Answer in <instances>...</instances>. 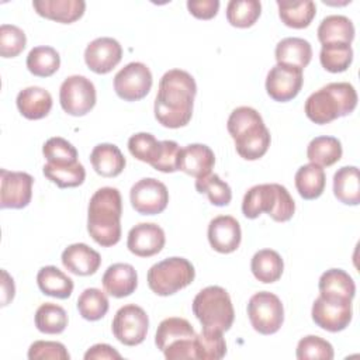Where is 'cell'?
<instances>
[{
  "label": "cell",
  "instance_id": "1",
  "mask_svg": "<svg viewBox=\"0 0 360 360\" xmlns=\"http://www.w3.org/2000/svg\"><path fill=\"white\" fill-rule=\"evenodd\" d=\"M197 84L194 77L181 69L167 70L155 98V118L166 128L186 127L193 115Z\"/></svg>",
  "mask_w": 360,
  "mask_h": 360
},
{
  "label": "cell",
  "instance_id": "2",
  "mask_svg": "<svg viewBox=\"0 0 360 360\" xmlns=\"http://www.w3.org/2000/svg\"><path fill=\"white\" fill-rule=\"evenodd\" d=\"M122 198L117 188L101 187L89 201L87 232L96 243L104 248L114 246L121 239Z\"/></svg>",
  "mask_w": 360,
  "mask_h": 360
},
{
  "label": "cell",
  "instance_id": "3",
  "mask_svg": "<svg viewBox=\"0 0 360 360\" xmlns=\"http://www.w3.org/2000/svg\"><path fill=\"white\" fill-rule=\"evenodd\" d=\"M226 128L240 158L257 160L267 152L271 141L270 132L255 108L246 105L235 108L228 118Z\"/></svg>",
  "mask_w": 360,
  "mask_h": 360
},
{
  "label": "cell",
  "instance_id": "4",
  "mask_svg": "<svg viewBox=\"0 0 360 360\" xmlns=\"http://www.w3.org/2000/svg\"><path fill=\"white\" fill-rule=\"evenodd\" d=\"M357 105V93L347 82L329 83L305 101V114L315 124H328L339 117L349 115Z\"/></svg>",
  "mask_w": 360,
  "mask_h": 360
},
{
  "label": "cell",
  "instance_id": "5",
  "mask_svg": "<svg viewBox=\"0 0 360 360\" xmlns=\"http://www.w3.org/2000/svg\"><path fill=\"white\" fill-rule=\"evenodd\" d=\"M242 212L255 219L262 212L269 214L277 222H285L295 212V202L288 190L277 183L257 184L250 187L242 201Z\"/></svg>",
  "mask_w": 360,
  "mask_h": 360
},
{
  "label": "cell",
  "instance_id": "6",
  "mask_svg": "<svg viewBox=\"0 0 360 360\" xmlns=\"http://www.w3.org/2000/svg\"><path fill=\"white\" fill-rule=\"evenodd\" d=\"M193 314L202 328L228 330L235 318L233 305L229 294L219 285L202 288L193 300Z\"/></svg>",
  "mask_w": 360,
  "mask_h": 360
},
{
  "label": "cell",
  "instance_id": "7",
  "mask_svg": "<svg viewBox=\"0 0 360 360\" xmlns=\"http://www.w3.org/2000/svg\"><path fill=\"white\" fill-rule=\"evenodd\" d=\"M195 277L194 266L184 257H169L148 270L149 288L160 295H172L193 283Z\"/></svg>",
  "mask_w": 360,
  "mask_h": 360
},
{
  "label": "cell",
  "instance_id": "8",
  "mask_svg": "<svg viewBox=\"0 0 360 360\" xmlns=\"http://www.w3.org/2000/svg\"><path fill=\"white\" fill-rule=\"evenodd\" d=\"M248 316L256 332L273 335L284 322L281 300L273 292L259 291L253 294L248 302Z\"/></svg>",
  "mask_w": 360,
  "mask_h": 360
},
{
  "label": "cell",
  "instance_id": "9",
  "mask_svg": "<svg viewBox=\"0 0 360 360\" xmlns=\"http://www.w3.org/2000/svg\"><path fill=\"white\" fill-rule=\"evenodd\" d=\"M59 101L63 111L69 115H86L96 105V87L93 82L84 76H69L60 84Z\"/></svg>",
  "mask_w": 360,
  "mask_h": 360
},
{
  "label": "cell",
  "instance_id": "10",
  "mask_svg": "<svg viewBox=\"0 0 360 360\" xmlns=\"http://www.w3.org/2000/svg\"><path fill=\"white\" fill-rule=\"evenodd\" d=\"M149 318L143 308L135 304L121 307L112 319V333L125 346H136L146 338Z\"/></svg>",
  "mask_w": 360,
  "mask_h": 360
},
{
  "label": "cell",
  "instance_id": "11",
  "mask_svg": "<svg viewBox=\"0 0 360 360\" xmlns=\"http://www.w3.org/2000/svg\"><path fill=\"white\" fill-rule=\"evenodd\" d=\"M152 83V73L142 62H131L114 76V90L125 101H138L146 97Z\"/></svg>",
  "mask_w": 360,
  "mask_h": 360
},
{
  "label": "cell",
  "instance_id": "12",
  "mask_svg": "<svg viewBox=\"0 0 360 360\" xmlns=\"http://www.w3.org/2000/svg\"><path fill=\"white\" fill-rule=\"evenodd\" d=\"M311 315L319 328L328 332H340L346 329L352 321V300L319 295L312 304Z\"/></svg>",
  "mask_w": 360,
  "mask_h": 360
},
{
  "label": "cell",
  "instance_id": "13",
  "mask_svg": "<svg viewBox=\"0 0 360 360\" xmlns=\"http://www.w3.org/2000/svg\"><path fill=\"white\" fill-rule=\"evenodd\" d=\"M129 200L136 212L142 215H156L166 210L169 191L162 181L153 177H145L131 187Z\"/></svg>",
  "mask_w": 360,
  "mask_h": 360
},
{
  "label": "cell",
  "instance_id": "14",
  "mask_svg": "<svg viewBox=\"0 0 360 360\" xmlns=\"http://www.w3.org/2000/svg\"><path fill=\"white\" fill-rule=\"evenodd\" d=\"M0 207L21 210L27 207L32 197L34 179L25 172L0 170Z\"/></svg>",
  "mask_w": 360,
  "mask_h": 360
},
{
  "label": "cell",
  "instance_id": "15",
  "mask_svg": "<svg viewBox=\"0 0 360 360\" xmlns=\"http://www.w3.org/2000/svg\"><path fill=\"white\" fill-rule=\"evenodd\" d=\"M302 83V69L277 63L267 73L266 90L274 101L285 103L298 96Z\"/></svg>",
  "mask_w": 360,
  "mask_h": 360
},
{
  "label": "cell",
  "instance_id": "16",
  "mask_svg": "<svg viewBox=\"0 0 360 360\" xmlns=\"http://www.w3.org/2000/svg\"><path fill=\"white\" fill-rule=\"evenodd\" d=\"M122 58V46L110 37L93 39L84 49V62L89 69L98 75L111 72Z\"/></svg>",
  "mask_w": 360,
  "mask_h": 360
},
{
  "label": "cell",
  "instance_id": "17",
  "mask_svg": "<svg viewBox=\"0 0 360 360\" xmlns=\"http://www.w3.org/2000/svg\"><path fill=\"white\" fill-rule=\"evenodd\" d=\"M166 242L163 229L152 222H141L129 229L127 248L139 257H150L159 253Z\"/></svg>",
  "mask_w": 360,
  "mask_h": 360
},
{
  "label": "cell",
  "instance_id": "18",
  "mask_svg": "<svg viewBox=\"0 0 360 360\" xmlns=\"http://www.w3.org/2000/svg\"><path fill=\"white\" fill-rule=\"evenodd\" d=\"M242 239L240 225L231 215H219L211 219L208 225V242L219 253L235 252Z\"/></svg>",
  "mask_w": 360,
  "mask_h": 360
},
{
  "label": "cell",
  "instance_id": "19",
  "mask_svg": "<svg viewBox=\"0 0 360 360\" xmlns=\"http://www.w3.org/2000/svg\"><path fill=\"white\" fill-rule=\"evenodd\" d=\"M214 165L215 155L212 149L204 143H190L179 152L177 170H181L195 179L211 173Z\"/></svg>",
  "mask_w": 360,
  "mask_h": 360
},
{
  "label": "cell",
  "instance_id": "20",
  "mask_svg": "<svg viewBox=\"0 0 360 360\" xmlns=\"http://www.w3.org/2000/svg\"><path fill=\"white\" fill-rule=\"evenodd\" d=\"M60 260L63 267L76 276L94 274L101 264V257L98 252H96L86 243L69 245L62 252Z\"/></svg>",
  "mask_w": 360,
  "mask_h": 360
},
{
  "label": "cell",
  "instance_id": "21",
  "mask_svg": "<svg viewBox=\"0 0 360 360\" xmlns=\"http://www.w3.org/2000/svg\"><path fill=\"white\" fill-rule=\"evenodd\" d=\"M104 290L115 297L124 298L131 295L138 285V274L134 266L128 263H114L103 274Z\"/></svg>",
  "mask_w": 360,
  "mask_h": 360
},
{
  "label": "cell",
  "instance_id": "22",
  "mask_svg": "<svg viewBox=\"0 0 360 360\" xmlns=\"http://www.w3.org/2000/svg\"><path fill=\"white\" fill-rule=\"evenodd\" d=\"M32 7L41 17L70 24L84 14L86 3L83 0H34Z\"/></svg>",
  "mask_w": 360,
  "mask_h": 360
},
{
  "label": "cell",
  "instance_id": "23",
  "mask_svg": "<svg viewBox=\"0 0 360 360\" xmlns=\"http://www.w3.org/2000/svg\"><path fill=\"white\" fill-rule=\"evenodd\" d=\"M15 103L22 117L28 120H41L46 117L52 108V96L42 87L31 86L22 89L17 94Z\"/></svg>",
  "mask_w": 360,
  "mask_h": 360
},
{
  "label": "cell",
  "instance_id": "24",
  "mask_svg": "<svg viewBox=\"0 0 360 360\" xmlns=\"http://www.w3.org/2000/svg\"><path fill=\"white\" fill-rule=\"evenodd\" d=\"M94 172L103 177H115L124 170L127 160L120 148L114 143H98L90 153Z\"/></svg>",
  "mask_w": 360,
  "mask_h": 360
},
{
  "label": "cell",
  "instance_id": "25",
  "mask_svg": "<svg viewBox=\"0 0 360 360\" xmlns=\"http://www.w3.org/2000/svg\"><path fill=\"white\" fill-rule=\"evenodd\" d=\"M312 58L311 44L298 37H288L281 39L276 46V60L280 65H288L304 69L309 65Z\"/></svg>",
  "mask_w": 360,
  "mask_h": 360
},
{
  "label": "cell",
  "instance_id": "26",
  "mask_svg": "<svg viewBox=\"0 0 360 360\" xmlns=\"http://www.w3.org/2000/svg\"><path fill=\"white\" fill-rule=\"evenodd\" d=\"M318 287L319 295L329 298L353 300L356 294V285L353 278L342 269H330L322 273Z\"/></svg>",
  "mask_w": 360,
  "mask_h": 360
},
{
  "label": "cell",
  "instance_id": "27",
  "mask_svg": "<svg viewBox=\"0 0 360 360\" xmlns=\"http://www.w3.org/2000/svg\"><path fill=\"white\" fill-rule=\"evenodd\" d=\"M39 290L49 297L65 300L73 292V280L55 266L41 267L37 274Z\"/></svg>",
  "mask_w": 360,
  "mask_h": 360
},
{
  "label": "cell",
  "instance_id": "28",
  "mask_svg": "<svg viewBox=\"0 0 360 360\" xmlns=\"http://www.w3.org/2000/svg\"><path fill=\"white\" fill-rule=\"evenodd\" d=\"M277 6L281 21L295 30L307 28L316 14V6L312 0H277Z\"/></svg>",
  "mask_w": 360,
  "mask_h": 360
},
{
  "label": "cell",
  "instance_id": "29",
  "mask_svg": "<svg viewBox=\"0 0 360 360\" xmlns=\"http://www.w3.org/2000/svg\"><path fill=\"white\" fill-rule=\"evenodd\" d=\"M195 335L194 328L187 319L172 316L159 323L155 335V343L160 352H165L170 345L184 339H194Z\"/></svg>",
  "mask_w": 360,
  "mask_h": 360
},
{
  "label": "cell",
  "instance_id": "30",
  "mask_svg": "<svg viewBox=\"0 0 360 360\" xmlns=\"http://www.w3.org/2000/svg\"><path fill=\"white\" fill-rule=\"evenodd\" d=\"M333 194L346 205L360 204V177L356 166H343L333 174Z\"/></svg>",
  "mask_w": 360,
  "mask_h": 360
},
{
  "label": "cell",
  "instance_id": "31",
  "mask_svg": "<svg viewBox=\"0 0 360 360\" xmlns=\"http://www.w3.org/2000/svg\"><path fill=\"white\" fill-rule=\"evenodd\" d=\"M318 39L322 45L325 44H349L354 39V25L352 20L345 15H328L318 27Z\"/></svg>",
  "mask_w": 360,
  "mask_h": 360
},
{
  "label": "cell",
  "instance_id": "32",
  "mask_svg": "<svg viewBox=\"0 0 360 360\" xmlns=\"http://www.w3.org/2000/svg\"><path fill=\"white\" fill-rule=\"evenodd\" d=\"M294 180L297 191L304 200H315L321 197L326 184L325 170L315 163L301 166L297 170Z\"/></svg>",
  "mask_w": 360,
  "mask_h": 360
},
{
  "label": "cell",
  "instance_id": "33",
  "mask_svg": "<svg viewBox=\"0 0 360 360\" xmlns=\"http://www.w3.org/2000/svg\"><path fill=\"white\" fill-rule=\"evenodd\" d=\"M250 270L256 280L269 284L277 281L284 270L281 256L273 249H262L256 252L250 262Z\"/></svg>",
  "mask_w": 360,
  "mask_h": 360
},
{
  "label": "cell",
  "instance_id": "34",
  "mask_svg": "<svg viewBox=\"0 0 360 360\" xmlns=\"http://www.w3.org/2000/svg\"><path fill=\"white\" fill-rule=\"evenodd\" d=\"M342 143L335 136H316L307 148V158L318 166H332L342 158Z\"/></svg>",
  "mask_w": 360,
  "mask_h": 360
},
{
  "label": "cell",
  "instance_id": "35",
  "mask_svg": "<svg viewBox=\"0 0 360 360\" xmlns=\"http://www.w3.org/2000/svg\"><path fill=\"white\" fill-rule=\"evenodd\" d=\"M60 66V56L52 46H35L27 55L28 70L38 77L52 76Z\"/></svg>",
  "mask_w": 360,
  "mask_h": 360
},
{
  "label": "cell",
  "instance_id": "36",
  "mask_svg": "<svg viewBox=\"0 0 360 360\" xmlns=\"http://www.w3.org/2000/svg\"><path fill=\"white\" fill-rule=\"evenodd\" d=\"M35 326L46 335H58L68 326L66 311L53 302L41 304L35 312Z\"/></svg>",
  "mask_w": 360,
  "mask_h": 360
},
{
  "label": "cell",
  "instance_id": "37",
  "mask_svg": "<svg viewBox=\"0 0 360 360\" xmlns=\"http://www.w3.org/2000/svg\"><path fill=\"white\" fill-rule=\"evenodd\" d=\"M195 359L219 360L226 354V343L222 330L202 328L200 335H195Z\"/></svg>",
  "mask_w": 360,
  "mask_h": 360
},
{
  "label": "cell",
  "instance_id": "38",
  "mask_svg": "<svg viewBox=\"0 0 360 360\" xmlns=\"http://www.w3.org/2000/svg\"><path fill=\"white\" fill-rule=\"evenodd\" d=\"M42 172L48 180H51L60 188L77 187L86 179V170L80 162H76L72 165L46 163V165H44Z\"/></svg>",
  "mask_w": 360,
  "mask_h": 360
},
{
  "label": "cell",
  "instance_id": "39",
  "mask_svg": "<svg viewBox=\"0 0 360 360\" xmlns=\"http://www.w3.org/2000/svg\"><path fill=\"white\" fill-rule=\"evenodd\" d=\"M321 65L330 73H340L347 70L353 60V49L349 44L335 42L322 45L319 53Z\"/></svg>",
  "mask_w": 360,
  "mask_h": 360
},
{
  "label": "cell",
  "instance_id": "40",
  "mask_svg": "<svg viewBox=\"0 0 360 360\" xmlns=\"http://www.w3.org/2000/svg\"><path fill=\"white\" fill-rule=\"evenodd\" d=\"M262 13L259 0H231L226 6V20L236 28L252 27Z\"/></svg>",
  "mask_w": 360,
  "mask_h": 360
},
{
  "label": "cell",
  "instance_id": "41",
  "mask_svg": "<svg viewBox=\"0 0 360 360\" xmlns=\"http://www.w3.org/2000/svg\"><path fill=\"white\" fill-rule=\"evenodd\" d=\"M128 149L135 159L153 166L160 158L163 145L152 134L138 132L128 139Z\"/></svg>",
  "mask_w": 360,
  "mask_h": 360
},
{
  "label": "cell",
  "instance_id": "42",
  "mask_svg": "<svg viewBox=\"0 0 360 360\" xmlns=\"http://www.w3.org/2000/svg\"><path fill=\"white\" fill-rule=\"evenodd\" d=\"M195 190L208 195V200L212 205L224 207L228 205L232 200V190L228 183L221 180L215 173H208L195 180Z\"/></svg>",
  "mask_w": 360,
  "mask_h": 360
},
{
  "label": "cell",
  "instance_id": "43",
  "mask_svg": "<svg viewBox=\"0 0 360 360\" xmlns=\"http://www.w3.org/2000/svg\"><path fill=\"white\" fill-rule=\"evenodd\" d=\"M108 298L98 288H86L77 298V309L82 318L87 321H98L108 311Z\"/></svg>",
  "mask_w": 360,
  "mask_h": 360
},
{
  "label": "cell",
  "instance_id": "44",
  "mask_svg": "<svg viewBox=\"0 0 360 360\" xmlns=\"http://www.w3.org/2000/svg\"><path fill=\"white\" fill-rule=\"evenodd\" d=\"M42 153L46 158V163L51 165H72L79 162L76 148L60 136L49 138L42 146Z\"/></svg>",
  "mask_w": 360,
  "mask_h": 360
},
{
  "label": "cell",
  "instance_id": "45",
  "mask_svg": "<svg viewBox=\"0 0 360 360\" xmlns=\"http://www.w3.org/2000/svg\"><path fill=\"white\" fill-rule=\"evenodd\" d=\"M297 359L298 360H332L333 347L332 345L315 335H308L302 338L297 345Z\"/></svg>",
  "mask_w": 360,
  "mask_h": 360
},
{
  "label": "cell",
  "instance_id": "46",
  "mask_svg": "<svg viewBox=\"0 0 360 360\" xmlns=\"http://www.w3.org/2000/svg\"><path fill=\"white\" fill-rule=\"evenodd\" d=\"M27 44V37L21 28L13 24H1L0 27V55L3 58H14L20 55Z\"/></svg>",
  "mask_w": 360,
  "mask_h": 360
},
{
  "label": "cell",
  "instance_id": "47",
  "mask_svg": "<svg viewBox=\"0 0 360 360\" xmlns=\"http://www.w3.org/2000/svg\"><path fill=\"white\" fill-rule=\"evenodd\" d=\"M30 360H69L70 354L66 347L59 342L49 340H37L28 349Z\"/></svg>",
  "mask_w": 360,
  "mask_h": 360
},
{
  "label": "cell",
  "instance_id": "48",
  "mask_svg": "<svg viewBox=\"0 0 360 360\" xmlns=\"http://www.w3.org/2000/svg\"><path fill=\"white\" fill-rule=\"evenodd\" d=\"M163 149L158 162L152 166L153 169L163 173H173L177 170V158L180 152V146L174 141H162Z\"/></svg>",
  "mask_w": 360,
  "mask_h": 360
},
{
  "label": "cell",
  "instance_id": "49",
  "mask_svg": "<svg viewBox=\"0 0 360 360\" xmlns=\"http://www.w3.org/2000/svg\"><path fill=\"white\" fill-rule=\"evenodd\" d=\"M187 8L195 18L211 20L217 15L219 10V1L218 0H188Z\"/></svg>",
  "mask_w": 360,
  "mask_h": 360
},
{
  "label": "cell",
  "instance_id": "50",
  "mask_svg": "<svg viewBox=\"0 0 360 360\" xmlns=\"http://www.w3.org/2000/svg\"><path fill=\"white\" fill-rule=\"evenodd\" d=\"M86 360H103V359H121V354L110 345L105 343H98L91 346L86 353H84Z\"/></svg>",
  "mask_w": 360,
  "mask_h": 360
},
{
  "label": "cell",
  "instance_id": "51",
  "mask_svg": "<svg viewBox=\"0 0 360 360\" xmlns=\"http://www.w3.org/2000/svg\"><path fill=\"white\" fill-rule=\"evenodd\" d=\"M1 276H3V283H1V305H7L13 298H14V281L13 278L7 274L6 270L1 271Z\"/></svg>",
  "mask_w": 360,
  "mask_h": 360
}]
</instances>
